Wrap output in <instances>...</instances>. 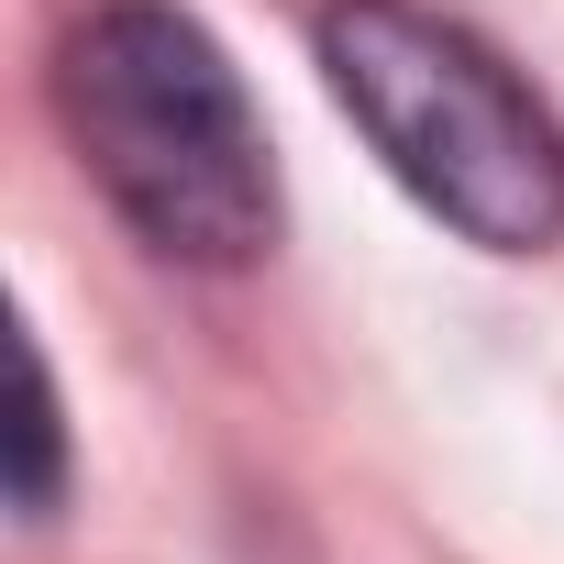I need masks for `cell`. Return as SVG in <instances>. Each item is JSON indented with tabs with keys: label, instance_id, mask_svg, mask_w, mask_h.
I'll return each instance as SVG.
<instances>
[{
	"label": "cell",
	"instance_id": "cell-1",
	"mask_svg": "<svg viewBox=\"0 0 564 564\" xmlns=\"http://www.w3.org/2000/svg\"><path fill=\"white\" fill-rule=\"evenodd\" d=\"M56 111L100 199L166 254V265H254L276 232V166L265 122L232 78V56L177 0H100L56 56Z\"/></svg>",
	"mask_w": 564,
	"mask_h": 564
},
{
	"label": "cell",
	"instance_id": "cell-2",
	"mask_svg": "<svg viewBox=\"0 0 564 564\" xmlns=\"http://www.w3.org/2000/svg\"><path fill=\"white\" fill-rule=\"evenodd\" d=\"M322 67L388 177L487 254H542L564 232V133L553 111L421 0H333Z\"/></svg>",
	"mask_w": 564,
	"mask_h": 564
},
{
	"label": "cell",
	"instance_id": "cell-3",
	"mask_svg": "<svg viewBox=\"0 0 564 564\" xmlns=\"http://www.w3.org/2000/svg\"><path fill=\"white\" fill-rule=\"evenodd\" d=\"M56 487H67V432H56V377H45V355H23V509L45 520V509H56Z\"/></svg>",
	"mask_w": 564,
	"mask_h": 564
}]
</instances>
